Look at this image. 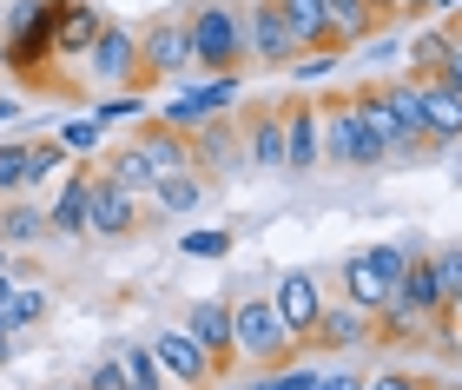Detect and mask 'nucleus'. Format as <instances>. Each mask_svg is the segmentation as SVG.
Listing matches in <instances>:
<instances>
[{
  "mask_svg": "<svg viewBox=\"0 0 462 390\" xmlns=\"http://www.w3.org/2000/svg\"><path fill=\"white\" fill-rule=\"evenodd\" d=\"M356 113H364V126L376 133V146H383V166L390 159H423L436 153L430 133H423V99H416V79H364V87H350Z\"/></svg>",
  "mask_w": 462,
  "mask_h": 390,
  "instance_id": "obj_1",
  "label": "nucleus"
},
{
  "mask_svg": "<svg viewBox=\"0 0 462 390\" xmlns=\"http://www.w3.org/2000/svg\"><path fill=\"white\" fill-rule=\"evenodd\" d=\"M185 40H192V79H199V73H245V67H251L238 0H205V7H185Z\"/></svg>",
  "mask_w": 462,
  "mask_h": 390,
  "instance_id": "obj_2",
  "label": "nucleus"
},
{
  "mask_svg": "<svg viewBox=\"0 0 462 390\" xmlns=\"http://www.w3.org/2000/svg\"><path fill=\"white\" fill-rule=\"evenodd\" d=\"M53 7H60V0H14V7L0 14L7 73H20L40 93H47V67H53Z\"/></svg>",
  "mask_w": 462,
  "mask_h": 390,
  "instance_id": "obj_3",
  "label": "nucleus"
},
{
  "mask_svg": "<svg viewBox=\"0 0 462 390\" xmlns=\"http://www.w3.org/2000/svg\"><path fill=\"white\" fill-rule=\"evenodd\" d=\"M231 344H238V364H258V371L298 358V338L284 331L271 298H231Z\"/></svg>",
  "mask_w": 462,
  "mask_h": 390,
  "instance_id": "obj_4",
  "label": "nucleus"
},
{
  "mask_svg": "<svg viewBox=\"0 0 462 390\" xmlns=\"http://www.w3.org/2000/svg\"><path fill=\"white\" fill-rule=\"evenodd\" d=\"M318 126H324V166H344V172L383 166V146H376V133L364 126V113H356L350 93L318 99Z\"/></svg>",
  "mask_w": 462,
  "mask_h": 390,
  "instance_id": "obj_5",
  "label": "nucleus"
},
{
  "mask_svg": "<svg viewBox=\"0 0 462 390\" xmlns=\"http://www.w3.org/2000/svg\"><path fill=\"white\" fill-rule=\"evenodd\" d=\"M79 73H87V87H99V93H139L145 87V73H139V27H125V20L106 14V27H99V40L87 47Z\"/></svg>",
  "mask_w": 462,
  "mask_h": 390,
  "instance_id": "obj_6",
  "label": "nucleus"
},
{
  "mask_svg": "<svg viewBox=\"0 0 462 390\" xmlns=\"http://www.w3.org/2000/svg\"><path fill=\"white\" fill-rule=\"evenodd\" d=\"M238 99H245V73H199V87H185V93H179L159 119H165L172 133L192 139L199 126H212V119L238 113Z\"/></svg>",
  "mask_w": 462,
  "mask_h": 390,
  "instance_id": "obj_7",
  "label": "nucleus"
},
{
  "mask_svg": "<svg viewBox=\"0 0 462 390\" xmlns=\"http://www.w3.org/2000/svg\"><path fill=\"white\" fill-rule=\"evenodd\" d=\"M245 14V47H251V67H271V73H291L298 67V33L278 0H238Z\"/></svg>",
  "mask_w": 462,
  "mask_h": 390,
  "instance_id": "obj_8",
  "label": "nucleus"
},
{
  "mask_svg": "<svg viewBox=\"0 0 462 390\" xmlns=\"http://www.w3.org/2000/svg\"><path fill=\"white\" fill-rule=\"evenodd\" d=\"M139 73L145 79H185L192 73V40H185V7L152 14L139 27Z\"/></svg>",
  "mask_w": 462,
  "mask_h": 390,
  "instance_id": "obj_9",
  "label": "nucleus"
},
{
  "mask_svg": "<svg viewBox=\"0 0 462 390\" xmlns=\"http://www.w3.org/2000/svg\"><path fill=\"white\" fill-rule=\"evenodd\" d=\"M87 232L93 238H125L139 232V192H125L113 172L93 166V192H87Z\"/></svg>",
  "mask_w": 462,
  "mask_h": 390,
  "instance_id": "obj_10",
  "label": "nucleus"
},
{
  "mask_svg": "<svg viewBox=\"0 0 462 390\" xmlns=\"http://www.w3.org/2000/svg\"><path fill=\"white\" fill-rule=\"evenodd\" d=\"M152 358H159V371L172 377V384H185V390H212V384H218V364L205 358V344L185 331V324L152 338Z\"/></svg>",
  "mask_w": 462,
  "mask_h": 390,
  "instance_id": "obj_11",
  "label": "nucleus"
},
{
  "mask_svg": "<svg viewBox=\"0 0 462 390\" xmlns=\"http://www.w3.org/2000/svg\"><path fill=\"white\" fill-rule=\"evenodd\" d=\"M271 304H278V318H284V331L291 338H310V331H318V318H324V284L318 278H310V272H284L278 284H271Z\"/></svg>",
  "mask_w": 462,
  "mask_h": 390,
  "instance_id": "obj_12",
  "label": "nucleus"
},
{
  "mask_svg": "<svg viewBox=\"0 0 462 390\" xmlns=\"http://www.w3.org/2000/svg\"><path fill=\"white\" fill-rule=\"evenodd\" d=\"M238 139H245V172H284V107L238 113Z\"/></svg>",
  "mask_w": 462,
  "mask_h": 390,
  "instance_id": "obj_13",
  "label": "nucleus"
},
{
  "mask_svg": "<svg viewBox=\"0 0 462 390\" xmlns=\"http://www.w3.org/2000/svg\"><path fill=\"white\" fill-rule=\"evenodd\" d=\"M318 166H324L318 99H284V172H318Z\"/></svg>",
  "mask_w": 462,
  "mask_h": 390,
  "instance_id": "obj_14",
  "label": "nucleus"
},
{
  "mask_svg": "<svg viewBox=\"0 0 462 390\" xmlns=\"http://www.w3.org/2000/svg\"><path fill=\"white\" fill-rule=\"evenodd\" d=\"M185 331L205 344V358L218 364V377L238 371V344H231V298H199L192 311H185Z\"/></svg>",
  "mask_w": 462,
  "mask_h": 390,
  "instance_id": "obj_15",
  "label": "nucleus"
},
{
  "mask_svg": "<svg viewBox=\"0 0 462 390\" xmlns=\"http://www.w3.org/2000/svg\"><path fill=\"white\" fill-rule=\"evenodd\" d=\"M99 27H106V7H93V0H60L53 7V60H87Z\"/></svg>",
  "mask_w": 462,
  "mask_h": 390,
  "instance_id": "obj_16",
  "label": "nucleus"
},
{
  "mask_svg": "<svg viewBox=\"0 0 462 390\" xmlns=\"http://www.w3.org/2000/svg\"><path fill=\"white\" fill-rule=\"evenodd\" d=\"M416 99H423L430 146H456V139H462V93L443 87V79H416Z\"/></svg>",
  "mask_w": 462,
  "mask_h": 390,
  "instance_id": "obj_17",
  "label": "nucleus"
},
{
  "mask_svg": "<svg viewBox=\"0 0 462 390\" xmlns=\"http://www.w3.org/2000/svg\"><path fill=\"white\" fill-rule=\"evenodd\" d=\"M40 238H53L47 205H33L27 192L0 199V245H7V252H27V245H40Z\"/></svg>",
  "mask_w": 462,
  "mask_h": 390,
  "instance_id": "obj_18",
  "label": "nucleus"
},
{
  "mask_svg": "<svg viewBox=\"0 0 462 390\" xmlns=\"http://www.w3.org/2000/svg\"><path fill=\"white\" fill-rule=\"evenodd\" d=\"M370 338H376V344H423V338H430V318L390 292V298L370 311Z\"/></svg>",
  "mask_w": 462,
  "mask_h": 390,
  "instance_id": "obj_19",
  "label": "nucleus"
},
{
  "mask_svg": "<svg viewBox=\"0 0 462 390\" xmlns=\"http://www.w3.org/2000/svg\"><path fill=\"white\" fill-rule=\"evenodd\" d=\"M396 298H403V304H416V311H423V318H443V284H436V265H430V252H423V245H416V252H410V265H403V278H396Z\"/></svg>",
  "mask_w": 462,
  "mask_h": 390,
  "instance_id": "obj_20",
  "label": "nucleus"
},
{
  "mask_svg": "<svg viewBox=\"0 0 462 390\" xmlns=\"http://www.w3.org/2000/svg\"><path fill=\"white\" fill-rule=\"evenodd\" d=\"M133 146H139L145 159H152V172H159V179H165V172H185V166H192V139H185V133H172L165 119H145Z\"/></svg>",
  "mask_w": 462,
  "mask_h": 390,
  "instance_id": "obj_21",
  "label": "nucleus"
},
{
  "mask_svg": "<svg viewBox=\"0 0 462 390\" xmlns=\"http://www.w3.org/2000/svg\"><path fill=\"white\" fill-rule=\"evenodd\" d=\"M370 338V311H356V304H324L318 331L304 344H324V351H356V344Z\"/></svg>",
  "mask_w": 462,
  "mask_h": 390,
  "instance_id": "obj_22",
  "label": "nucleus"
},
{
  "mask_svg": "<svg viewBox=\"0 0 462 390\" xmlns=\"http://www.w3.org/2000/svg\"><path fill=\"white\" fill-rule=\"evenodd\" d=\"M205 192H212V186L199 179V166H185V172H165L145 199H152V212H165V218H192L205 205Z\"/></svg>",
  "mask_w": 462,
  "mask_h": 390,
  "instance_id": "obj_23",
  "label": "nucleus"
},
{
  "mask_svg": "<svg viewBox=\"0 0 462 390\" xmlns=\"http://www.w3.org/2000/svg\"><path fill=\"white\" fill-rule=\"evenodd\" d=\"M87 192H93V172H67L60 199L47 205V225H53V238H87Z\"/></svg>",
  "mask_w": 462,
  "mask_h": 390,
  "instance_id": "obj_24",
  "label": "nucleus"
},
{
  "mask_svg": "<svg viewBox=\"0 0 462 390\" xmlns=\"http://www.w3.org/2000/svg\"><path fill=\"white\" fill-rule=\"evenodd\" d=\"M390 292H396V284H390L383 272H376V265H370V252L356 245V252L344 258V304H356V311H376V304H383Z\"/></svg>",
  "mask_w": 462,
  "mask_h": 390,
  "instance_id": "obj_25",
  "label": "nucleus"
},
{
  "mask_svg": "<svg viewBox=\"0 0 462 390\" xmlns=\"http://www.w3.org/2000/svg\"><path fill=\"white\" fill-rule=\"evenodd\" d=\"M324 14H330V47H364V40L383 27V20L370 14V0H324Z\"/></svg>",
  "mask_w": 462,
  "mask_h": 390,
  "instance_id": "obj_26",
  "label": "nucleus"
},
{
  "mask_svg": "<svg viewBox=\"0 0 462 390\" xmlns=\"http://www.w3.org/2000/svg\"><path fill=\"white\" fill-rule=\"evenodd\" d=\"M284 20H291V33H298V53H324L330 47V14H324V0H278Z\"/></svg>",
  "mask_w": 462,
  "mask_h": 390,
  "instance_id": "obj_27",
  "label": "nucleus"
},
{
  "mask_svg": "<svg viewBox=\"0 0 462 390\" xmlns=\"http://www.w3.org/2000/svg\"><path fill=\"white\" fill-rule=\"evenodd\" d=\"M33 192V139H0V199Z\"/></svg>",
  "mask_w": 462,
  "mask_h": 390,
  "instance_id": "obj_28",
  "label": "nucleus"
},
{
  "mask_svg": "<svg viewBox=\"0 0 462 390\" xmlns=\"http://www.w3.org/2000/svg\"><path fill=\"white\" fill-rule=\"evenodd\" d=\"M99 172H113V179H119V186H125V192H139V199H145V192H152V186H159V172H152V159H145V153L133 146V139H125V146H119V153H113V159H106V166H99Z\"/></svg>",
  "mask_w": 462,
  "mask_h": 390,
  "instance_id": "obj_29",
  "label": "nucleus"
},
{
  "mask_svg": "<svg viewBox=\"0 0 462 390\" xmlns=\"http://www.w3.org/2000/svg\"><path fill=\"white\" fill-rule=\"evenodd\" d=\"M449 40H456V27H449V20H436L430 33H416V47H410V79H430L436 67H443Z\"/></svg>",
  "mask_w": 462,
  "mask_h": 390,
  "instance_id": "obj_30",
  "label": "nucleus"
},
{
  "mask_svg": "<svg viewBox=\"0 0 462 390\" xmlns=\"http://www.w3.org/2000/svg\"><path fill=\"white\" fill-rule=\"evenodd\" d=\"M47 292H40V284H20L14 278V292H7V318H14V331H27V324H40V318H47Z\"/></svg>",
  "mask_w": 462,
  "mask_h": 390,
  "instance_id": "obj_31",
  "label": "nucleus"
},
{
  "mask_svg": "<svg viewBox=\"0 0 462 390\" xmlns=\"http://www.w3.org/2000/svg\"><path fill=\"white\" fill-rule=\"evenodd\" d=\"M430 265H436V284H443V298L462 284V245H430Z\"/></svg>",
  "mask_w": 462,
  "mask_h": 390,
  "instance_id": "obj_32",
  "label": "nucleus"
},
{
  "mask_svg": "<svg viewBox=\"0 0 462 390\" xmlns=\"http://www.w3.org/2000/svg\"><path fill=\"white\" fill-rule=\"evenodd\" d=\"M179 252H185V258H225V252H231V232H185Z\"/></svg>",
  "mask_w": 462,
  "mask_h": 390,
  "instance_id": "obj_33",
  "label": "nucleus"
},
{
  "mask_svg": "<svg viewBox=\"0 0 462 390\" xmlns=\"http://www.w3.org/2000/svg\"><path fill=\"white\" fill-rule=\"evenodd\" d=\"M364 252H370V265H376V272H383V278L396 284V278H403V265H410V252H416V245H364Z\"/></svg>",
  "mask_w": 462,
  "mask_h": 390,
  "instance_id": "obj_34",
  "label": "nucleus"
},
{
  "mask_svg": "<svg viewBox=\"0 0 462 390\" xmlns=\"http://www.w3.org/2000/svg\"><path fill=\"white\" fill-rule=\"evenodd\" d=\"M99 133H106L99 119H67V126H60V146H67V153H93Z\"/></svg>",
  "mask_w": 462,
  "mask_h": 390,
  "instance_id": "obj_35",
  "label": "nucleus"
},
{
  "mask_svg": "<svg viewBox=\"0 0 462 390\" xmlns=\"http://www.w3.org/2000/svg\"><path fill=\"white\" fill-rule=\"evenodd\" d=\"M310 384H318V371H304V364H298V371H291V364H271L258 390H310Z\"/></svg>",
  "mask_w": 462,
  "mask_h": 390,
  "instance_id": "obj_36",
  "label": "nucleus"
},
{
  "mask_svg": "<svg viewBox=\"0 0 462 390\" xmlns=\"http://www.w3.org/2000/svg\"><path fill=\"white\" fill-rule=\"evenodd\" d=\"M79 390H125V364H119V351H113V358H99Z\"/></svg>",
  "mask_w": 462,
  "mask_h": 390,
  "instance_id": "obj_37",
  "label": "nucleus"
},
{
  "mask_svg": "<svg viewBox=\"0 0 462 390\" xmlns=\"http://www.w3.org/2000/svg\"><path fill=\"white\" fill-rule=\"evenodd\" d=\"M133 113L145 119V99H139V93H113L106 107H99V126H113V119H133Z\"/></svg>",
  "mask_w": 462,
  "mask_h": 390,
  "instance_id": "obj_38",
  "label": "nucleus"
},
{
  "mask_svg": "<svg viewBox=\"0 0 462 390\" xmlns=\"http://www.w3.org/2000/svg\"><path fill=\"white\" fill-rule=\"evenodd\" d=\"M364 390H436V384L416 371H383V377H364Z\"/></svg>",
  "mask_w": 462,
  "mask_h": 390,
  "instance_id": "obj_39",
  "label": "nucleus"
},
{
  "mask_svg": "<svg viewBox=\"0 0 462 390\" xmlns=\"http://www.w3.org/2000/svg\"><path fill=\"white\" fill-rule=\"evenodd\" d=\"M430 79H443V87H456V93H462V33L449 40V53H443V67H436Z\"/></svg>",
  "mask_w": 462,
  "mask_h": 390,
  "instance_id": "obj_40",
  "label": "nucleus"
},
{
  "mask_svg": "<svg viewBox=\"0 0 462 390\" xmlns=\"http://www.w3.org/2000/svg\"><path fill=\"white\" fill-rule=\"evenodd\" d=\"M310 390H364V377H350V371H330V377H318Z\"/></svg>",
  "mask_w": 462,
  "mask_h": 390,
  "instance_id": "obj_41",
  "label": "nucleus"
},
{
  "mask_svg": "<svg viewBox=\"0 0 462 390\" xmlns=\"http://www.w3.org/2000/svg\"><path fill=\"white\" fill-rule=\"evenodd\" d=\"M370 14H376V20H410L403 0H370Z\"/></svg>",
  "mask_w": 462,
  "mask_h": 390,
  "instance_id": "obj_42",
  "label": "nucleus"
},
{
  "mask_svg": "<svg viewBox=\"0 0 462 390\" xmlns=\"http://www.w3.org/2000/svg\"><path fill=\"white\" fill-rule=\"evenodd\" d=\"M443 318L456 324V338H462V284H456V292H449V304H443Z\"/></svg>",
  "mask_w": 462,
  "mask_h": 390,
  "instance_id": "obj_43",
  "label": "nucleus"
},
{
  "mask_svg": "<svg viewBox=\"0 0 462 390\" xmlns=\"http://www.w3.org/2000/svg\"><path fill=\"white\" fill-rule=\"evenodd\" d=\"M462 14V0H430V20H456Z\"/></svg>",
  "mask_w": 462,
  "mask_h": 390,
  "instance_id": "obj_44",
  "label": "nucleus"
},
{
  "mask_svg": "<svg viewBox=\"0 0 462 390\" xmlns=\"http://www.w3.org/2000/svg\"><path fill=\"white\" fill-rule=\"evenodd\" d=\"M0 278H14V252H7V245H0Z\"/></svg>",
  "mask_w": 462,
  "mask_h": 390,
  "instance_id": "obj_45",
  "label": "nucleus"
},
{
  "mask_svg": "<svg viewBox=\"0 0 462 390\" xmlns=\"http://www.w3.org/2000/svg\"><path fill=\"white\" fill-rule=\"evenodd\" d=\"M403 14H430V0H403Z\"/></svg>",
  "mask_w": 462,
  "mask_h": 390,
  "instance_id": "obj_46",
  "label": "nucleus"
},
{
  "mask_svg": "<svg viewBox=\"0 0 462 390\" xmlns=\"http://www.w3.org/2000/svg\"><path fill=\"white\" fill-rule=\"evenodd\" d=\"M7 292H14V278H0V311H7Z\"/></svg>",
  "mask_w": 462,
  "mask_h": 390,
  "instance_id": "obj_47",
  "label": "nucleus"
},
{
  "mask_svg": "<svg viewBox=\"0 0 462 390\" xmlns=\"http://www.w3.org/2000/svg\"><path fill=\"white\" fill-rule=\"evenodd\" d=\"M14 113H20V107H14V99H7V107H0V126H7V119H14Z\"/></svg>",
  "mask_w": 462,
  "mask_h": 390,
  "instance_id": "obj_48",
  "label": "nucleus"
},
{
  "mask_svg": "<svg viewBox=\"0 0 462 390\" xmlns=\"http://www.w3.org/2000/svg\"><path fill=\"white\" fill-rule=\"evenodd\" d=\"M0 79H7V40H0Z\"/></svg>",
  "mask_w": 462,
  "mask_h": 390,
  "instance_id": "obj_49",
  "label": "nucleus"
},
{
  "mask_svg": "<svg viewBox=\"0 0 462 390\" xmlns=\"http://www.w3.org/2000/svg\"><path fill=\"white\" fill-rule=\"evenodd\" d=\"M449 27H456V33H462V20H449Z\"/></svg>",
  "mask_w": 462,
  "mask_h": 390,
  "instance_id": "obj_50",
  "label": "nucleus"
}]
</instances>
